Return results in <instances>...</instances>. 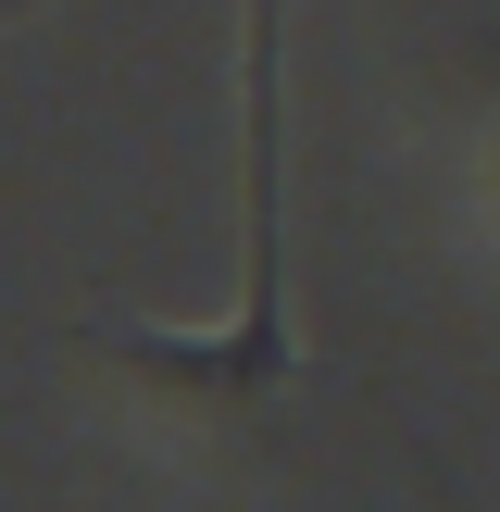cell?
I'll use <instances>...</instances> for the list:
<instances>
[{"label": "cell", "instance_id": "7a4b0ae2", "mask_svg": "<svg viewBox=\"0 0 500 512\" xmlns=\"http://www.w3.org/2000/svg\"><path fill=\"white\" fill-rule=\"evenodd\" d=\"M463 225L500 263V75H488V100H475V125H463Z\"/></svg>", "mask_w": 500, "mask_h": 512}, {"label": "cell", "instance_id": "6da1fadb", "mask_svg": "<svg viewBox=\"0 0 500 512\" xmlns=\"http://www.w3.org/2000/svg\"><path fill=\"white\" fill-rule=\"evenodd\" d=\"M238 175H250V275L225 325H88V375L163 450H250L275 400L313 375L288 313V0H238Z\"/></svg>", "mask_w": 500, "mask_h": 512}]
</instances>
